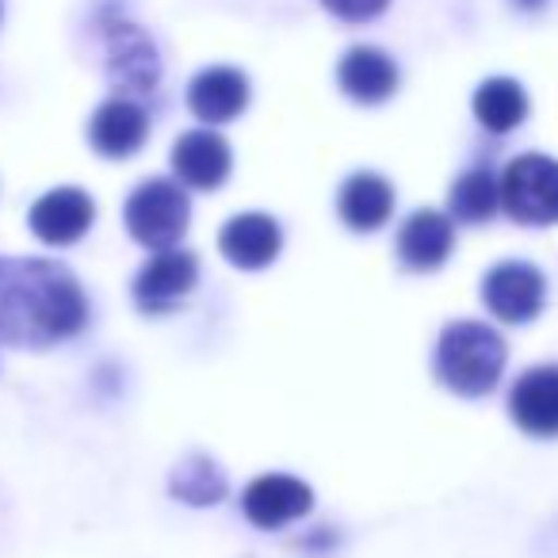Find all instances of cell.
Returning <instances> with one entry per match:
<instances>
[{
	"label": "cell",
	"mask_w": 558,
	"mask_h": 558,
	"mask_svg": "<svg viewBox=\"0 0 558 558\" xmlns=\"http://www.w3.org/2000/svg\"><path fill=\"white\" fill-rule=\"evenodd\" d=\"M88 299L70 268L35 256H0V341L47 349L81 333Z\"/></svg>",
	"instance_id": "cell-1"
},
{
	"label": "cell",
	"mask_w": 558,
	"mask_h": 558,
	"mask_svg": "<svg viewBox=\"0 0 558 558\" xmlns=\"http://www.w3.org/2000/svg\"><path fill=\"white\" fill-rule=\"evenodd\" d=\"M505 372V341L486 322H451L436 344V375L463 398H482Z\"/></svg>",
	"instance_id": "cell-2"
},
{
	"label": "cell",
	"mask_w": 558,
	"mask_h": 558,
	"mask_svg": "<svg viewBox=\"0 0 558 558\" xmlns=\"http://www.w3.org/2000/svg\"><path fill=\"white\" fill-rule=\"evenodd\" d=\"M126 230L138 245L146 248H172L187 230L192 218V203H187L184 187L177 180H146L131 192L126 199Z\"/></svg>",
	"instance_id": "cell-3"
},
{
	"label": "cell",
	"mask_w": 558,
	"mask_h": 558,
	"mask_svg": "<svg viewBox=\"0 0 558 558\" xmlns=\"http://www.w3.org/2000/svg\"><path fill=\"white\" fill-rule=\"evenodd\" d=\"M501 210L520 226L558 222V161L524 154L501 172Z\"/></svg>",
	"instance_id": "cell-4"
},
{
	"label": "cell",
	"mask_w": 558,
	"mask_h": 558,
	"mask_svg": "<svg viewBox=\"0 0 558 558\" xmlns=\"http://www.w3.org/2000/svg\"><path fill=\"white\" fill-rule=\"evenodd\" d=\"M547 299V279L535 264L524 260H505L497 268H489V276L482 279V303L494 318L501 322H532L543 311Z\"/></svg>",
	"instance_id": "cell-5"
},
{
	"label": "cell",
	"mask_w": 558,
	"mask_h": 558,
	"mask_svg": "<svg viewBox=\"0 0 558 558\" xmlns=\"http://www.w3.org/2000/svg\"><path fill=\"white\" fill-rule=\"evenodd\" d=\"M195 279H199V260L187 248H157L146 268L134 279V303L146 314H169L192 295Z\"/></svg>",
	"instance_id": "cell-6"
},
{
	"label": "cell",
	"mask_w": 558,
	"mask_h": 558,
	"mask_svg": "<svg viewBox=\"0 0 558 558\" xmlns=\"http://www.w3.org/2000/svg\"><path fill=\"white\" fill-rule=\"evenodd\" d=\"M241 509L256 527L276 532V527L291 524V520L306 517L314 509V489L303 478H291V474H260L256 482H248Z\"/></svg>",
	"instance_id": "cell-7"
},
{
	"label": "cell",
	"mask_w": 558,
	"mask_h": 558,
	"mask_svg": "<svg viewBox=\"0 0 558 558\" xmlns=\"http://www.w3.org/2000/svg\"><path fill=\"white\" fill-rule=\"evenodd\" d=\"M108 77L123 93H154L161 81V58L146 32H138L134 24L108 27Z\"/></svg>",
	"instance_id": "cell-8"
},
{
	"label": "cell",
	"mask_w": 558,
	"mask_h": 558,
	"mask_svg": "<svg viewBox=\"0 0 558 558\" xmlns=\"http://www.w3.org/2000/svg\"><path fill=\"white\" fill-rule=\"evenodd\" d=\"M96 222V203L81 187H54L32 207V230L47 245H73Z\"/></svg>",
	"instance_id": "cell-9"
},
{
	"label": "cell",
	"mask_w": 558,
	"mask_h": 558,
	"mask_svg": "<svg viewBox=\"0 0 558 558\" xmlns=\"http://www.w3.org/2000/svg\"><path fill=\"white\" fill-rule=\"evenodd\" d=\"M149 134V116L142 111V104L126 100V96H116V100L100 104L88 123V142L100 157H111V161H123V157H134L142 146H146Z\"/></svg>",
	"instance_id": "cell-10"
},
{
	"label": "cell",
	"mask_w": 558,
	"mask_h": 558,
	"mask_svg": "<svg viewBox=\"0 0 558 558\" xmlns=\"http://www.w3.org/2000/svg\"><path fill=\"white\" fill-rule=\"evenodd\" d=\"M509 413L527 436H558V364L532 367L517 379L509 395Z\"/></svg>",
	"instance_id": "cell-11"
},
{
	"label": "cell",
	"mask_w": 558,
	"mask_h": 558,
	"mask_svg": "<svg viewBox=\"0 0 558 558\" xmlns=\"http://www.w3.org/2000/svg\"><path fill=\"white\" fill-rule=\"evenodd\" d=\"M230 146L215 131H187L172 146V172L180 177V184L195 187V192H215L230 177Z\"/></svg>",
	"instance_id": "cell-12"
},
{
	"label": "cell",
	"mask_w": 558,
	"mask_h": 558,
	"mask_svg": "<svg viewBox=\"0 0 558 558\" xmlns=\"http://www.w3.org/2000/svg\"><path fill=\"white\" fill-rule=\"evenodd\" d=\"M187 108L203 123H230L248 108V77L233 65H210L187 85Z\"/></svg>",
	"instance_id": "cell-13"
},
{
	"label": "cell",
	"mask_w": 558,
	"mask_h": 558,
	"mask_svg": "<svg viewBox=\"0 0 558 558\" xmlns=\"http://www.w3.org/2000/svg\"><path fill=\"white\" fill-rule=\"evenodd\" d=\"M218 248L238 268H268L283 248V230L271 215H238L222 226Z\"/></svg>",
	"instance_id": "cell-14"
},
{
	"label": "cell",
	"mask_w": 558,
	"mask_h": 558,
	"mask_svg": "<svg viewBox=\"0 0 558 558\" xmlns=\"http://www.w3.org/2000/svg\"><path fill=\"white\" fill-rule=\"evenodd\" d=\"M337 85L356 104H383L398 93V65L375 47H352L337 65Z\"/></svg>",
	"instance_id": "cell-15"
},
{
	"label": "cell",
	"mask_w": 558,
	"mask_h": 558,
	"mask_svg": "<svg viewBox=\"0 0 558 558\" xmlns=\"http://www.w3.org/2000/svg\"><path fill=\"white\" fill-rule=\"evenodd\" d=\"M456 248V226L440 210H417L405 218V226L398 230V256L405 268L413 271H433Z\"/></svg>",
	"instance_id": "cell-16"
},
{
	"label": "cell",
	"mask_w": 558,
	"mask_h": 558,
	"mask_svg": "<svg viewBox=\"0 0 558 558\" xmlns=\"http://www.w3.org/2000/svg\"><path fill=\"white\" fill-rule=\"evenodd\" d=\"M337 215L356 233L379 230L395 215V187L379 172H356V177L344 180L341 195H337Z\"/></svg>",
	"instance_id": "cell-17"
},
{
	"label": "cell",
	"mask_w": 558,
	"mask_h": 558,
	"mask_svg": "<svg viewBox=\"0 0 558 558\" xmlns=\"http://www.w3.org/2000/svg\"><path fill=\"white\" fill-rule=\"evenodd\" d=\"M474 119L489 134H509L527 119V93L512 77H489L474 93Z\"/></svg>",
	"instance_id": "cell-18"
},
{
	"label": "cell",
	"mask_w": 558,
	"mask_h": 558,
	"mask_svg": "<svg viewBox=\"0 0 558 558\" xmlns=\"http://www.w3.org/2000/svg\"><path fill=\"white\" fill-rule=\"evenodd\" d=\"M501 210V180L489 169H471L451 187V215L459 222H489Z\"/></svg>",
	"instance_id": "cell-19"
},
{
	"label": "cell",
	"mask_w": 558,
	"mask_h": 558,
	"mask_svg": "<svg viewBox=\"0 0 558 558\" xmlns=\"http://www.w3.org/2000/svg\"><path fill=\"white\" fill-rule=\"evenodd\" d=\"M172 497L187 505H218L226 497V474L215 459L207 456H187L184 463L172 471V482H169Z\"/></svg>",
	"instance_id": "cell-20"
},
{
	"label": "cell",
	"mask_w": 558,
	"mask_h": 558,
	"mask_svg": "<svg viewBox=\"0 0 558 558\" xmlns=\"http://www.w3.org/2000/svg\"><path fill=\"white\" fill-rule=\"evenodd\" d=\"M337 20H349V24H364V20H375L390 0H322Z\"/></svg>",
	"instance_id": "cell-21"
},
{
	"label": "cell",
	"mask_w": 558,
	"mask_h": 558,
	"mask_svg": "<svg viewBox=\"0 0 558 558\" xmlns=\"http://www.w3.org/2000/svg\"><path fill=\"white\" fill-rule=\"evenodd\" d=\"M517 4H520V9H527V12H539L547 0H517Z\"/></svg>",
	"instance_id": "cell-22"
}]
</instances>
